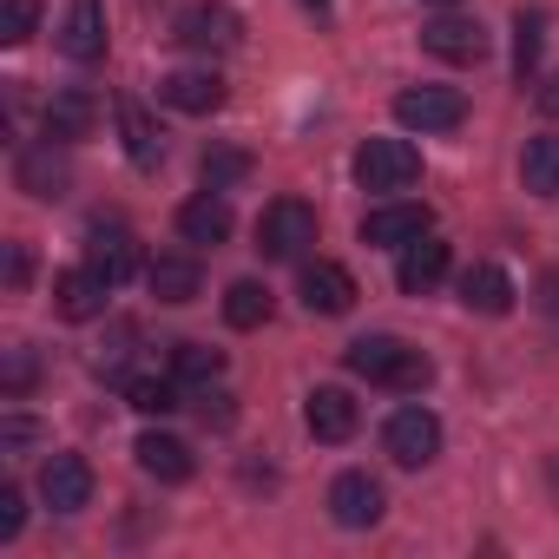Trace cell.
<instances>
[{
  "instance_id": "1",
  "label": "cell",
  "mask_w": 559,
  "mask_h": 559,
  "mask_svg": "<svg viewBox=\"0 0 559 559\" xmlns=\"http://www.w3.org/2000/svg\"><path fill=\"white\" fill-rule=\"evenodd\" d=\"M343 362H349V376H362L369 389H389V395H421L435 382L428 349H415L402 336H356L343 349Z\"/></svg>"
},
{
  "instance_id": "2",
  "label": "cell",
  "mask_w": 559,
  "mask_h": 559,
  "mask_svg": "<svg viewBox=\"0 0 559 559\" xmlns=\"http://www.w3.org/2000/svg\"><path fill=\"white\" fill-rule=\"evenodd\" d=\"M310 243H317V204H304V198L263 204V217H257V250H263L270 263H290V257H304Z\"/></svg>"
},
{
  "instance_id": "3",
  "label": "cell",
  "mask_w": 559,
  "mask_h": 559,
  "mask_svg": "<svg viewBox=\"0 0 559 559\" xmlns=\"http://www.w3.org/2000/svg\"><path fill=\"white\" fill-rule=\"evenodd\" d=\"M415 178H421V152H415L408 139H362V145H356V185H362V191L395 198V191H408Z\"/></svg>"
},
{
  "instance_id": "4",
  "label": "cell",
  "mask_w": 559,
  "mask_h": 559,
  "mask_svg": "<svg viewBox=\"0 0 559 559\" xmlns=\"http://www.w3.org/2000/svg\"><path fill=\"white\" fill-rule=\"evenodd\" d=\"M382 454H389L395 467H428V461L441 454V415L421 408V402L395 408V415L382 421Z\"/></svg>"
},
{
  "instance_id": "5",
  "label": "cell",
  "mask_w": 559,
  "mask_h": 559,
  "mask_svg": "<svg viewBox=\"0 0 559 559\" xmlns=\"http://www.w3.org/2000/svg\"><path fill=\"white\" fill-rule=\"evenodd\" d=\"M178 47H191V53H204V60H217V53H230L237 40H243V14L237 8H224V0H191V8L178 14Z\"/></svg>"
},
{
  "instance_id": "6",
  "label": "cell",
  "mask_w": 559,
  "mask_h": 559,
  "mask_svg": "<svg viewBox=\"0 0 559 559\" xmlns=\"http://www.w3.org/2000/svg\"><path fill=\"white\" fill-rule=\"evenodd\" d=\"M461 119H467V99L454 86H408V93H395V126H408V132H454Z\"/></svg>"
},
{
  "instance_id": "7",
  "label": "cell",
  "mask_w": 559,
  "mask_h": 559,
  "mask_svg": "<svg viewBox=\"0 0 559 559\" xmlns=\"http://www.w3.org/2000/svg\"><path fill=\"white\" fill-rule=\"evenodd\" d=\"M428 230H435V211L428 204H408V198H389V204H376L362 217V243H376V250H408Z\"/></svg>"
},
{
  "instance_id": "8",
  "label": "cell",
  "mask_w": 559,
  "mask_h": 559,
  "mask_svg": "<svg viewBox=\"0 0 559 559\" xmlns=\"http://www.w3.org/2000/svg\"><path fill=\"white\" fill-rule=\"evenodd\" d=\"M297 297H304L310 317H349L356 310V276L330 257H310L304 276H297Z\"/></svg>"
},
{
  "instance_id": "9",
  "label": "cell",
  "mask_w": 559,
  "mask_h": 559,
  "mask_svg": "<svg viewBox=\"0 0 559 559\" xmlns=\"http://www.w3.org/2000/svg\"><path fill=\"white\" fill-rule=\"evenodd\" d=\"M382 507H389V493H382V480H376V474L349 467V474H336V480H330V520H336V526L362 533V526H376V520H382Z\"/></svg>"
},
{
  "instance_id": "10",
  "label": "cell",
  "mask_w": 559,
  "mask_h": 559,
  "mask_svg": "<svg viewBox=\"0 0 559 559\" xmlns=\"http://www.w3.org/2000/svg\"><path fill=\"white\" fill-rule=\"evenodd\" d=\"M86 263L106 276V284H126V276L139 270V237L119 217H93L86 224Z\"/></svg>"
},
{
  "instance_id": "11",
  "label": "cell",
  "mask_w": 559,
  "mask_h": 559,
  "mask_svg": "<svg viewBox=\"0 0 559 559\" xmlns=\"http://www.w3.org/2000/svg\"><path fill=\"white\" fill-rule=\"evenodd\" d=\"M421 47L435 60H448V67H480L487 60V27L467 21V14H441V21L421 27Z\"/></svg>"
},
{
  "instance_id": "12",
  "label": "cell",
  "mask_w": 559,
  "mask_h": 559,
  "mask_svg": "<svg viewBox=\"0 0 559 559\" xmlns=\"http://www.w3.org/2000/svg\"><path fill=\"white\" fill-rule=\"evenodd\" d=\"M112 290H119V284H106L93 263H80V270H60V276H53V310H60L67 323H93V317H106V297H112Z\"/></svg>"
},
{
  "instance_id": "13",
  "label": "cell",
  "mask_w": 559,
  "mask_h": 559,
  "mask_svg": "<svg viewBox=\"0 0 559 559\" xmlns=\"http://www.w3.org/2000/svg\"><path fill=\"white\" fill-rule=\"evenodd\" d=\"M454 297H461V310H474V317H507L513 310V276L500 270V263H467L461 276H454Z\"/></svg>"
},
{
  "instance_id": "14",
  "label": "cell",
  "mask_w": 559,
  "mask_h": 559,
  "mask_svg": "<svg viewBox=\"0 0 559 559\" xmlns=\"http://www.w3.org/2000/svg\"><path fill=\"white\" fill-rule=\"evenodd\" d=\"M158 99H165L171 112L211 119V112L224 106V80H217L211 67H178V73H165V80H158Z\"/></svg>"
},
{
  "instance_id": "15",
  "label": "cell",
  "mask_w": 559,
  "mask_h": 559,
  "mask_svg": "<svg viewBox=\"0 0 559 559\" xmlns=\"http://www.w3.org/2000/svg\"><path fill=\"white\" fill-rule=\"evenodd\" d=\"M40 500H47L53 513L93 507V467H86L80 454H47V467H40Z\"/></svg>"
},
{
  "instance_id": "16",
  "label": "cell",
  "mask_w": 559,
  "mask_h": 559,
  "mask_svg": "<svg viewBox=\"0 0 559 559\" xmlns=\"http://www.w3.org/2000/svg\"><path fill=\"white\" fill-rule=\"evenodd\" d=\"M60 53H67L73 67H99V60H106V0H73V8H67Z\"/></svg>"
},
{
  "instance_id": "17",
  "label": "cell",
  "mask_w": 559,
  "mask_h": 559,
  "mask_svg": "<svg viewBox=\"0 0 559 559\" xmlns=\"http://www.w3.org/2000/svg\"><path fill=\"white\" fill-rule=\"evenodd\" d=\"M40 126H47V139L80 145V139H93V126H99V99H93L86 86H67V93H53V99H47Z\"/></svg>"
},
{
  "instance_id": "18",
  "label": "cell",
  "mask_w": 559,
  "mask_h": 559,
  "mask_svg": "<svg viewBox=\"0 0 559 559\" xmlns=\"http://www.w3.org/2000/svg\"><path fill=\"white\" fill-rule=\"evenodd\" d=\"M14 178H21V191H27V198H67L73 171H67V152H60V139H40V145H27V152H21V165H14Z\"/></svg>"
},
{
  "instance_id": "19",
  "label": "cell",
  "mask_w": 559,
  "mask_h": 559,
  "mask_svg": "<svg viewBox=\"0 0 559 559\" xmlns=\"http://www.w3.org/2000/svg\"><path fill=\"white\" fill-rule=\"evenodd\" d=\"M304 421H310V435L317 441H349L356 428H362V408H356V395L349 389H310V402H304Z\"/></svg>"
},
{
  "instance_id": "20",
  "label": "cell",
  "mask_w": 559,
  "mask_h": 559,
  "mask_svg": "<svg viewBox=\"0 0 559 559\" xmlns=\"http://www.w3.org/2000/svg\"><path fill=\"white\" fill-rule=\"evenodd\" d=\"M178 237H185V243H198V250H204V243L217 250V243L230 237V204H224V191H211V185H204L198 198H185V204H178Z\"/></svg>"
},
{
  "instance_id": "21",
  "label": "cell",
  "mask_w": 559,
  "mask_h": 559,
  "mask_svg": "<svg viewBox=\"0 0 559 559\" xmlns=\"http://www.w3.org/2000/svg\"><path fill=\"white\" fill-rule=\"evenodd\" d=\"M132 461L152 474V480H165V487H178V480H191V448L178 441V435H158V428H145L139 441H132Z\"/></svg>"
},
{
  "instance_id": "22",
  "label": "cell",
  "mask_w": 559,
  "mask_h": 559,
  "mask_svg": "<svg viewBox=\"0 0 559 559\" xmlns=\"http://www.w3.org/2000/svg\"><path fill=\"white\" fill-rule=\"evenodd\" d=\"M441 276H448V243L428 230L421 243H408V250H402V263H395V284H402V297H428V290L441 284Z\"/></svg>"
},
{
  "instance_id": "23",
  "label": "cell",
  "mask_w": 559,
  "mask_h": 559,
  "mask_svg": "<svg viewBox=\"0 0 559 559\" xmlns=\"http://www.w3.org/2000/svg\"><path fill=\"white\" fill-rule=\"evenodd\" d=\"M119 132H126V158H132L139 171H158V158H165V132H158V119H152L139 99H119Z\"/></svg>"
},
{
  "instance_id": "24",
  "label": "cell",
  "mask_w": 559,
  "mask_h": 559,
  "mask_svg": "<svg viewBox=\"0 0 559 559\" xmlns=\"http://www.w3.org/2000/svg\"><path fill=\"white\" fill-rule=\"evenodd\" d=\"M145 284L158 304H191L204 290V270H198V257H158V263H145Z\"/></svg>"
},
{
  "instance_id": "25",
  "label": "cell",
  "mask_w": 559,
  "mask_h": 559,
  "mask_svg": "<svg viewBox=\"0 0 559 559\" xmlns=\"http://www.w3.org/2000/svg\"><path fill=\"white\" fill-rule=\"evenodd\" d=\"M520 178H526L533 198H559V132L526 139V152H520Z\"/></svg>"
},
{
  "instance_id": "26",
  "label": "cell",
  "mask_w": 559,
  "mask_h": 559,
  "mask_svg": "<svg viewBox=\"0 0 559 559\" xmlns=\"http://www.w3.org/2000/svg\"><path fill=\"white\" fill-rule=\"evenodd\" d=\"M171 376L185 389H211V382H224V349H211V343H171Z\"/></svg>"
},
{
  "instance_id": "27",
  "label": "cell",
  "mask_w": 559,
  "mask_h": 559,
  "mask_svg": "<svg viewBox=\"0 0 559 559\" xmlns=\"http://www.w3.org/2000/svg\"><path fill=\"white\" fill-rule=\"evenodd\" d=\"M224 323L230 330H263L270 323V290L257 284V276H237V284L224 290Z\"/></svg>"
},
{
  "instance_id": "28",
  "label": "cell",
  "mask_w": 559,
  "mask_h": 559,
  "mask_svg": "<svg viewBox=\"0 0 559 559\" xmlns=\"http://www.w3.org/2000/svg\"><path fill=\"white\" fill-rule=\"evenodd\" d=\"M198 178H204L211 191H237V185L250 178V152H237V145H211V152L198 158Z\"/></svg>"
},
{
  "instance_id": "29",
  "label": "cell",
  "mask_w": 559,
  "mask_h": 559,
  "mask_svg": "<svg viewBox=\"0 0 559 559\" xmlns=\"http://www.w3.org/2000/svg\"><path fill=\"white\" fill-rule=\"evenodd\" d=\"M178 376H126V402L139 408V415H171L178 408Z\"/></svg>"
},
{
  "instance_id": "30",
  "label": "cell",
  "mask_w": 559,
  "mask_h": 559,
  "mask_svg": "<svg viewBox=\"0 0 559 559\" xmlns=\"http://www.w3.org/2000/svg\"><path fill=\"white\" fill-rule=\"evenodd\" d=\"M539 47H546V14H539V8H520V14H513V73H520V80L539 67Z\"/></svg>"
},
{
  "instance_id": "31",
  "label": "cell",
  "mask_w": 559,
  "mask_h": 559,
  "mask_svg": "<svg viewBox=\"0 0 559 559\" xmlns=\"http://www.w3.org/2000/svg\"><path fill=\"white\" fill-rule=\"evenodd\" d=\"M40 27V0H0V47H27Z\"/></svg>"
},
{
  "instance_id": "32",
  "label": "cell",
  "mask_w": 559,
  "mask_h": 559,
  "mask_svg": "<svg viewBox=\"0 0 559 559\" xmlns=\"http://www.w3.org/2000/svg\"><path fill=\"white\" fill-rule=\"evenodd\" d=\"M34 389V349H8V369H0V395L21 402Z\"/></svg>"
},
{
  "instance_id": "33",
  "label": "cell",
  "mask_w": 559,
  "mask_h": 559,
  "mask_svg": "<svg viewBox=\"0 0 559 559\" xmlns=\"http://www.w3.org/2000/svg\"><path fill=\"white\" fill-rule=\"evenodd\" d=\"M21 526H27V500H21V487H0V546H14Z\"/></svg>"
},
{
  "instance_id": "34",
  "label": "cell",
  "mask_w": 559,
  "mask_h": 559,
  "mask_svg": "<svg viewBox=\"0 0 559 559\" xmlns=\"http://www.w3.org/2000/svg\"><path fill=\"white\" fill-rule=\"evenodd\" d=\"M132 343H139V330H132V323H119V330H112V349L99 356V376H126V356H132Z\"/></svg>"
},
{
  "instance_id": "35",
  "label": "cell",
  "mask_w": 559,
  "mask_h": 559,
  "mask_svg": "<svg viewBox=\"0 0 559 559\" xmlns=\"http://www.w3.org/2000/svg\"><path fill=\"white\" fill-rule=\"evenodd\" d=\"M40 441V428L27 421V415H8V421H0V448H8V454H27Z\"/></svg>"
},
{
  "instance_id": "36",
  "label": "cell",
  "mask_w": 559,
  "mask_h": 559,
  "mask_svg": "<svg viewBox=\"0 0 559 559\" xmlns=\"http://www.w3.org/2000/svg\"><path fill=\"white\" fill-rule=\"evenodd\" d=\"M8 284H14V290L27 284V250H21V243H8Z\"/></svg>"
},
{
  "instance_id": "37",
  "label": "cell",
  "mask_w": 559,
  "mask_h": 559,
  "mask_svg": "<svg viewBox=\"0 0 559 559\" xmlns=\"http://www.w3.org/2000/svg\"><path fill=\"white\" fill-rule=\"evenodd\" d=\"M539 112H552V119H559V73H552V80L539 86Z\"/></svg>"
},
{
  "instance_id": "38",
  "label": "cell",
  "mask_w": 559,
  "mask_h": 559,
  "mask_svg": "<svg viewBox=\"0 0 559 559\" xmlns=\"http://www.w3.org/2000/svg\"><path fill=\"white\" fill-rule=\"evenodd\" d=\"M304 8H310V14H317V21H330V0H304Z\"/></svg>"
},
{
  "instance_id": "39",
  "label": "cell",
  "mask_w": 559,
  "mask_h": 559,
  "mask_svg": "<svg viewBox=\"0 0 559 559\" xmlns=\"http://www.w3.org/2000/svg\"><path fill=\"white\" fill-rule=\"evenodd\" d=\"M428 8H454V0H428Z\"/></svg>"
}]
</instances>
